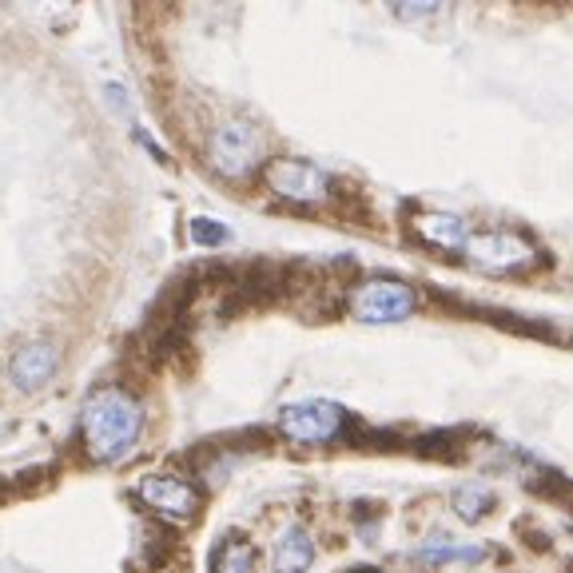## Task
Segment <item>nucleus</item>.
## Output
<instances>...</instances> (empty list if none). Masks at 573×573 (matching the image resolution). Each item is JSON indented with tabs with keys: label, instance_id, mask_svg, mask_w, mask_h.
I'll list each match as a JSON object with an SVG mask.
<instances>
[{
	"label": "nucleus",
	"instance_id": "nucleus-1",
	"mask_svg": "<svg viewBox=\"0 0 573 573\" xmlns=\"http://www.w3.org/2000/svg\"><path fill=\"white\" fill-rule=\"evenodd\" d=\"M140 430H143L140 402L128 391H120V386L96 391L84 402V411H80V439H84L88 459L104 462V466L124 462L132 454L135 442H140Z\"/></svg>",
	"mask_w": 573,
	"mask_h": 573
},
{
	"label": "nucleus",
	"instance_id": "nucleus-11",
	"mask_svg": "<svg viewBox=\"0 0 573 573\" xmlns=\"http://www.w3.org/2000/svg\"><path fill=\"white\" fill-rule=\"evenodd\" d=\"M255 545L248 537H228V542L215 550V573H255Z\"/></svg>",
	"mask_w": 573,
	"mask_h": 573
},
{
	"label": "nucleus",
	"instance_id": "nucleus-15",
	"mask_svg": "<svg viewBox=\"0 0 573 573\" xmlns=\"http://www.w3.org/2000/svg\"><path fill=\"white\" fill-rule=\"evenodd\" d=\"M191 239L195 243H203V248H223L231 239V231L223 228V223H215V220H191Z\"/></svg>",
	"mask_w": 573,
	"mask_h": 573
},
{
	"label": "nucleus",
	"instance_id": "nucleus-9",
	"mask_svg": "<svg viewBox=\"0 0 573 573\" xmlns=\"http://www.w3.org/2000/svg\"><path fill=\"white\" fill-rule=\"evenodd\" d=\"M414 235L430 248H442V251H462L466 243V223L462 215H450V211H419L414 215Z\"/></svg>",
	"mask_w": 573,
	"mask_h": 573
},
{
	"label": "nucleus",
	"instance_id": "nucleus-7",
	"mask_svg": "<svg viewBox=\"0 0 573 573\" xmlns=\"http://www.w3.org/2000/svg\"><path fill=\"white\" fill-rule=\"evenodd\" d=\"M140 502L148 510H155L160 517H172V522H191V517L200 514V490L183 482L175 474H148L140 478V486H135Z\"/></svg>",
	"mask_w": 573,
	"mask_h": 573
},
{
	"label": "nucleus",
	"instance_id": "nucleus-14",
	"mask_svg": "<svg viewBox=\"0 0 573 573\" xmlns=\"http://www.w3.org/2000/svg\"><path fill=\"white\" fill-rule=\"evenodd\" d=\"M386 4H391V12L402 20H426V17H439L450 0H386Z\"/></svg>",
	"mask_w": 573,
	"mask_h": 573
},
{
	"label": "nucleus",
	"instance_id": "nucleus-12",
	"mask_svg": "<svg viewBox=\"0 0 573 573\" xmlns=\"http://www.w3.org/2000/svg\"><path fill=\"white\" fill-rule=\"evenodd\" d=\"M490 510H494V490L490 486L470 482V486L454 490V514H459L462 522H478V517H486Z\"/></svg>",
	"mask_w": 573,
	"mask_h": 573
},
{
	"label": "nucleus",
	"instance_id": "nucleus-4",
	"mask_svg": "<svg viewBox=\"0 0 573 573\" xmlns=\"http://www.w3.org/2000/svg\"><path fill=\"white\" fill-rule=\"evenodd\" d=\"M414 306H419V295H414L411 283H402V279H366L351 299V315L366 326H391L411 319Z\"/></svg>",
	"mask_w": 573,
	"mask_h": 573
},
{
	"label": "nucleus",
	"instance_id": "nucleus-2",
	"mask_svg": "<svg viewBox=\"0 0 573 573\" xmlns=\"http://www.w3.org/2000/svg\"><path fill=\"white\" fill-rule=\"evenodd\" d=\"M462 255H466L470 268L486 271V275H517V271H530L542 263V248H537L534 239L506 228L466 235Z\"/></svg>",
	"mask_w": 573,
	"mask_h": 573
},
{
	"label": "nucleus",
	"instance_id": "nucleus-13",
	"mask_svg": "<svg viewBox=\"0 0 573 573\" xmlns=\"http://www.w3.org/2000/svg\"><path fill=\"white\" fill-rule=\"evenodd\" d=\"M419 557H422V562H474V557H482V550H478V545L459 550V545H446L442 537H434L430 545H422Z\"/></svg>",
	"mask_w": 573,
	"mask_h": 573
},
{
	"label": "nucleus",
	"instance_id": "nucleus-10",
	"mask_svg": "<svg viewBox=\"0 0 573 573\" xmlns=\"http://www.w3.org/2000/svg\"><path fill=\"white\" fill-rule=\"evenodd\" d=\"M315 562V542L303 525H286L275 542V573H306Z\"/></svg>",
	"mask_w": 573,
	"mask_h": 573
},
{
	"label": "nucleus",
	"instance_id": "nucleus-3",
	"mask_svg": "<svg viewBox=\"0 0 573 573\" xmlns=\"http://www.w3.org/2000/svg\"><path fill=\"white\" fill-rule=\"evenodd\" d=\"M263 163V135L248 115H228L208 135V168L223 180H243Z\"/></svg>",
	"mask_w": 573,
	"mask_h": 573
},
{
	"label": "nucleus",
	"instance_id": "nucleus-5",
	"mask_svg": "<svg viewBox=\"0 0 573 573\" xmlns=\"http://www.w3.org/2000/svg\"><path fill=\"white\" fill-rule=\"evenodd\" d=\"M263 183L275 191L279 200L286 203H303V208H315V203H326L334 195V180L315 168V163L295 160V155H279L263 168Z\"/></svg>",
	"mask_w": 573,
	"mask_h": 573
},
{
	"label": "nucleus",
	"instance_id": "nucleus-8",
	"mask_svg": "<svg viewBox=\"0 0 573 573\" xmlns=\"http://www.w3.org/2000/svg\"><path fill=\"white\" fill-rule=\"evenodd\" d=\"M60 366V351L57 343H44V339H37V343H24L17 354H12L9 363V379L17 382L20 391H40L52 374H57Z\"/></svg>",
	"mask_w": 573,
	"mask_h": 573
},
{
	"label": "nucleus",
	"instance_id": "nucleus-6",
	"mask_svg": "<svg viewBox=\"0 0 573 573\" xmlns=\"http://www.w3.org/2000/svg\"><path fill=\"white\" fill-rule=\"evenodd\" d=\"M279 430L299 446H326L346 430V411L334 402H295L279 414Z\"/></svg>",
	"mask_w": 573,
	"mask_h": 573
}]
</instances>
